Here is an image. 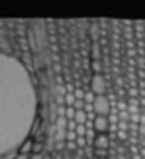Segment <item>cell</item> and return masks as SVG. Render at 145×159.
<instances>
[{
	"label": "cell",
	"instance_id": "cell-1",
	"mask_svg": "<svg viewBox=\"0 0 145 159\" xmlns=\"http://www.w3.org/2000/svg\"><path fill=\"white\" fill-rule=\"evenodd\" d=\"M96 96H104V91H106V79H104L103 74H97V75L90 77V89Z\"/></svg>",
	"mask_w": 145,
	"mask_h": 159
},
{
	"label": "cell",
	"instance_id": "cell-2",
	"mask_svg": "<svg viewBox=\"0 0 145 159\" xmlns=\"http://www.w3.org/2000/svg\"><path fill=\"white\" fill-rule=\"evenodd\" d=\"M92 110L96 113V116H106L108 111H109V104H108L106 96H96L92 103Z\"/></svg>",
	"mask_w": 145,
	"mask_h": 159
},
{
	"label": "cell",
	"instance_id": "cell-3",
	"mask_svg": "<svg viewBox=\"0 0 145 159\" xmlns=\"http://www.w3.org/2000/svg\"><path fill=\"white\" fill-rule=\"evenodd\" d=\"M92 128L96 132H106L108 130V120H106V116H96V118H94Z\"/></svg>",
	"mask_w": 145,
	"mask_h": 159
},
{
	"label": "cell",
	"instance_id": "cell-4",
	"mask_svg": "<svg viewBox=\"0 0 145 159\" xmlns=\"http://www.w3.org/2000/svg\"><path fill=\"white\" fill-rule=\"evenodd\" d=\"M94 144H96V149H109L111 142L109 139H108V135H96V139H94Z\"/></svg>",
	"mask_w": 145,
	"mask_h": 159
},
{
	"label": "cell",
	"instance_id": "cell-5",
	"mask_svg": "<svg viewBox=\"0 0 145 159\" xmlns=\"http://www.w3.org/2000/svg\"><path fill=\"white\" fill-rule=\"evenodd\" d=\"M90 53H92V58L97 60V62H101V58H103V55H101V46L97 45V41H94L92 45H90Z\"/></svg>",
	"mask_w": 145,
	"mask_h": 159
},
{
	"label": "cell",
	"instance_id": "cell-6",
	"mask_svg": "<svg viewBox=\"0 0 145 159\" xmlns=\"http://www.w3.org/2000/svg\"><path fill=\"white\" fill-rule=\"evenodd\" d=\"M94 99H96V94L92 93V91H84V103L86 104H92Z\"/></svg>",
	"mask_w": 145,
	"mask_h": 159
},
{
	"label": "cell",
	"instance_id": "cell-7",
	"mask_svg": "<svg viewBox=\"0 0 145 159\" xmlns=\"http://www.w3.org/2000/svg\"><path fill=\"white\" fill-rule=\"evenodd\" d=\"M90 38H92L94 41H97V39H99V26H97V24L90 26Z\"/></svg>",
	"mask_w": 145,
	"mask_h": 159
},
{
	"label": "cell",
	"instance_id": "cell-8",
	"mask_svg": "<svg viewBox=\"0 0 145 159\" xmlns=\"http://www.w3.org/2000/svg\"><path fill=\"white\" fill-rule=\"evenodd\" d=\"M90 67H92V70H94V75H97V74L103 72V63L97 62V60H94V62L90 63Z\"/></svg>",
	"mask_w": 145,
	"mask_h": 159
},
{
	"label": "cell",
	"instance_id": "cell-9",
	"mask_svg": "<svg viewBox=\"0 0 145 159\" xmlns=\"http://www.w3.org/2000/svg\"><path fill=\"white\" fill-rule=\"evenodd\" d=\"M31 149H33V142H31V140L24 142V144H22V147H21V154H26V156H28V152L31 151Z\"/></svg>",
	"mask_w": 145,
	"mask_h": 159
},
{
	"label": "cell",
	"instance_id": "cell-10",
	"mask_svg": "<svg viewBox=\"0 0 145 159\" xmlns=\"http://www.w3.org/2000/svg\"><path fill=\"white\" fill-rule=\"evenodd\" d=\"M73 115H75V110L72 106H65V118L67 120H73Z\"/></svg>",
	"mask_w": 145,
	"mask_h": 159
},
{
	"label": "cell",
	"instance_id": "cell-11",
	"mask_svg": "<svg viewBox=\"0 0 145 159\" xmlns=\"http://www.w3.org/2000/svg\"><path fill=\"white\" fill-rule=\"evenodd\" d=\"M72 94H73L75 99H84V89H82V87H75Z\"/></svg>",
	"mask_w": 145,
	"mask_h": 159
},
{
	"label": "cell",
	"instance_id": "cell-12",
	"mask_svg": "<svg viewBox=\"0 0 145 159\" xmlns=\"http://www.w3.org/2000/svg\"><path fill=\"white\" fill-rule=\"evenodd\" d=\"M15 34H17V36H21V38H26L28 31L24 29V26H17V29H15Z\"/></svg>",
	"mask_w": 145,
	"mask_h": 159
},
{
	"label": "cell",
	"instance_id": "cell-13",
	"mask_svg": "<svg viewBox=\"0 0 145 159\" xmlns=\"http://www.w3.org/2000/svg\"><path fill=\"white\" fill-rule=\"evenodd\" d=\"M126 108H128V104L125 103V101H116V110L118 111H126Z\"/></svg>",
	"mask_w": 145,
	"mask_h": 159
},
{
	"label": "cell",
	"instance_id": "cell-14",
	"mask_svg": "<svg viewBox=\"0 0 145 159\" xmlns=\"http://www.w3.org/2000/svg\"><path fill=\"white\" fill-rule=\"evenodd\" d=\"M75 127H77V123H75L73 120H67V128H65V130L73 132V130H75Z\"/></svg>",
	"mask_w": 145,
	"mask_h": 159
},
{
	"label": "cell",
	"instance_id": "cell-15",
	"mask_svg": "<svg viewBox=\"0 0 145 159\" xmlns=\"http://www.w3.org/2000/svg\"><path fill=\"white\" fill-rule=\"evenodd\" d=\"M118 130L121 132H128V121H118Z\"/></svg>",
	"mask_w": 145,
	"mask_h": 159
},
{
	"label": "cell",
	"instance_id": "cell-16",
	"mask_svg": "<svg viewBox=\"0 0 145 159\" xmlns=\"http://www.w3.org/2000/svg\"><path fill=\"white\" fill-rule=\"evenodd\" d=\"M75 145H77V147H86V137H77L75 139Z\"/></svg>",
	"mask_w": 145,
	"mask_h": 159
},
{
	"label": "cell",
	"instance_id": "cell-17",
	"mask_svg": "<svg viewBox=\"0 0 145 159\" xmlns=\"http://www.w3.org/2000/svg\"><path fill=\"white\" fill-rule=\"evenodd\" d=\"M128 96L137 98V96H140V93H138V89H135V87H130V89H128Z\"/></svg>",
	"mask_w": 145,
	"mask_h": 159
},
{
	"label": "cell",
	"instance_id": "cell-18",
	"mask_svg": "<svg viewBox=\"0 0 145 159\" xmlns=\"http://www.w3.org/2000/svg\"><path fill=\"white\" fill-rule=\"evenodd\" d=\"M126 84V79L125 77H116V86H118V89H121V86H125Z\"/></svg>",
	"mask_w": 145,
	"mask_h": 159
},
{
	"label": "cell",
	"instance_id": "cell-19",
	"mask_svg": "<svg viewBox=\"0 0 145 159\" xmlns=\"http://www.w3.org/2000/svg\"><path fill=\"white\" fill-rule=\"evenodd\" d=\"M63 87H65V93H70V94H72V93H73V89H75V86H73L72 82H67Z\"/></svg>",
	"mask_w": 145,
	"mask_h": 159
},
{
	"label": "cell",
	"instance_id": "cell-20",
	"mask_svg": "<svg viewBox=\"0 0 145 159\" xmlns=\"http://www.w3.org/2000/svg\"><path fill=\"white\" fill-rule=\"evenodd\" d=\"M116 137H120L121 140H126V139H128V132H121V130H118V132H116Z\"/></svg>",
	"mask_w": 145,
	"mask_h": 159
},
{
	"label": "cell",
	"instance_id": "cell-21",
	"mask_svg": "<svg viewBox=\"0 0 145 159\" xmlns=\"http://www.w3.org/2000/svg\"><path fill=\"white\" fill-rule=\"evenodd\" d=\"M65 147L68 149V151H75L77 145H75V142H65Z\"/></svg>",
	"mask_w": 145,
	"mask_h": 159
},
{
	"label": "cell",
	"instance_id": "cell-22",
	"mask_svg": "<svg viewBox=\"0 0 145 159\" xmlns=\"http://www.w3.org/2000/svg\"><path fill=\"white\" fill-rule=\"evenodd\" d=\"M55 101H56V106H63V96H55Z\"/></svg>",
	"mask_w": 145,
	"mask_h": 159
},
{
	"label": "cell",
	"instance_id": "cell-23",
	"mask_svg": "<svg viewBox=\"0 0 145 159\" xmlns=\"http://www.w3.org/2000/svg\"><path fill=\"white\" fill-rule=\"evenodd\" d=\"M96 154L99 156V157H104V156H106L108 152H106V149H96Z\"/></svg>",
	"mask_w": 145,
	"mask_h": 159
},
{
	"label": "cell",
	"instance_id": "cell-24",
	"mask_svg": "<svg viewBox=\"0 0 145 159\" xmlns=\"http://www.w3.org/2000/svg\"><path fill=\"white\" fill-rule=\"evenodd\" d=\"M63 147H65V142H56V144H55V149H56V151H62Z\"/></svg>",
	"mask_w": 145,
	"mask_h": 159
},
{
	"label": "cell",
	"instance_id": "cell-25",
	"mask_svg": "<svg viewBox=\"0 0 145 159\" xmlns=\"http://www.w3.org/2000/svg\"><path fill=\"white\" fill-rule=\"evenodd\" d=\"M116 94L120 98H125V94H126V93H125V89H116Z\"/></svg>",
	"mask_w": 145,
	"mask_h": 159
},
{
	"label": "cell",
	"instance_id": "cell-26",
	"mask_svg": "<svg viewBox=\"0 0 145 159\" xmlns=\"http://www.w3.org/2000/svg\"><path fill=\"white\" fill-rule=\"evenodd\" d=\"M137 140H138V139H137V135H130V144H137Z\"/></svg>",
	"mask_w": 145,
	"mask_h": 159
},
{
	"label": "cell",
	"instance_id": "cell-27",
	"mask_svg": "<svg viewBox=\"0 0 145 159\" xmlns=\"http://www.w3.org/2000/svg\"><path fill=\"white\" fill-rule=\"evenodd\" d=\"M41 157H43V156H41V154H39V152H38V154H33V156H31V157H29V159H41Z\"/></svg>",
	"mask_w": 145,
	"mask_h": 159
},
{
	"label": "cell",
	"instance_id": "cell-28",
	"mask_svg": "<svg viewBox=\"0 0 145 159\" xmlns=\"http://www.w3.org/2000/svg\"><path fill=\"white\" fill-rule=\"evenodd\" d=\"M53 69H55V72H56V74H60V70H62V67H60V65H58V63H56V65H55V67H53Z\"/></svg>",
	"mask_w": 145,
	"mask_h": 159
},
{
	"label": "cell",
	"instance_id": "cell-29",
	"mask_svg": "<svg viewBox=\"0 0 145 159\" xmlns=\"http://www.w3.org/2000/svg\"><path fill=\"white\" fill-rule=\"evenodd\" d=\"M17 159H28V156H26V154H19Z\"/></svg>",
	"mask_w": 145,
	"mask_h": 159
},
{
	"label": "cell",
	"instance_id": "cell-30",
	"mask_svg": "<svg viewBox=\"0 0 145 159\" xmlns=\"http://www.w3.org/2000/svg\"><path fill=\"white\" fill-rule=\"evenodd\" d=\"M56 50H58V46H56V45H51V52H53V53H55V52H56Z\"/></svg>",
	"mask_w": 145,
	"mask_h": 159
},
{
	"label": "cell",
	"instance_id": "cell-31",
	"mask_svg": "<svg viewBox=\"0 0 145 159\" xmlns=\"http://www.w3.org/2000/svg\"><path fill=\"white\" fill-rule=\"evenodd\" d=\"M41 159H51V157H50V156H43Z\"/></svg>",
	"mask_w": 145,
	"mask_h": 159
}]
</instances>
